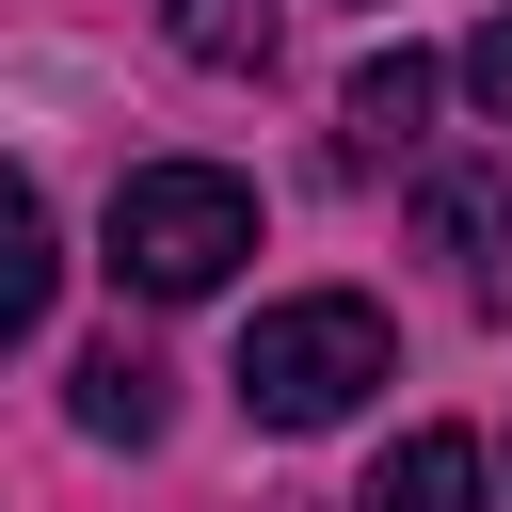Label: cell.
<instances>
[{
	"mask_svg": "<svg viewBox=\"0 0 512 512\" xmlns=\"http://www.w3.org/2000/svg\"><path fill=\"white\" fill-rule=\"evenodd\" d=\"M400 368V336H384V304L368 288H288V304H256V336H240V416L256 432H336L368 384Z\"/></svg>",
	"mask_w": 512,
	"mask_h": 512,
	"instance_id": "1",
	"label": "cell"
},
{
	"mask_svg": "<svg viewBox=\"0 0 512 512\" xmlns=\"http://www.w3.org/2000/svg\"><path fill=\"white\" fill-rule=\"evenodd\" d=\"M240 256H256V192L224 160H144L112 192V288L128 304H208Z\"/></svg>",
	"mask_w": 512,
	"mask_h": 512,
	"instance_id": "2",
	"label": "cell"
},
{
	"mask_svg": "<svg viewBox=\"0 0 512 512\" xmlns=\"http://www.w3.org/2000/svg\"><path fill=\"white\" fill-rule=\"evenodd\" d=\"M416 240L448 256V288H464V304H512V176H480V160L416 176Z\"/></svg>",
	"mask_w": 512,
	"mask_h": 512,
	"instance_id": "3",
	"label": "cell"
},
{
	"mask_svg": "<svg viewBox=\"0 0 512 512\" xmlns=\"http://www.w3.org/2000/svg\"><path fill=\"white\" fill-rule=\"evenodd\" d=\"M352 512H496L480 432H400V448L368 464V496H352Z\"/></svg>",
	"mask_w": 512,
	"mask_h": 512,
	"instance_id": "4",
	"label": "cell"
},
{
	"mask_svg": "<svg viewBox=\"0 0 512 512\" xmlns=\"http://www.w3.org/2000/svg\"><path fill=\"white\" fill-rule=\"evenodd\" d=\"M48 288H64V256H48V192L0 160V352L48 336Z\"/></svg>",
	"mask_w": 512,
	"mask_h": 512,
	"instance_id": "5",
	"label": "cell"
},
{
	"mask_svg": "<svg viewBox=\"0 0 512 512\" xmlns=\"http://www.w3.org/2000/svg\"><path fill=\"white\" fill-rule=\"evenodd\" d=\"M336 112H352V160H384V144H416V128H432V48H368Z\"/></svg>",
	"mask_w": 512,
	"mask_h": 512,
	"instance_id": "6",
	"label": "cell"
},
{
	"mask_svg": "<svg viewBox=\"0 0 512 512\" xmlns=\"http://www.w3.org/2000/svg\"><path fill=\"white\" fill-rule=\"evenodd\" d=\"M64 416H80L96 448H144V432H160V368H144L128 336H96V352H80V400H64Z\"/></svg>",
	"mask_w": 512,
	"mask_h": 512,
	"instance_id": "7",
	"label": "cell"
},
{
	"mask_svg": "<svg viewBox=\"0 0 512 512\" xmlns=\"http://www.w3.org/2000/svg\"><path fill=\"white\" fill-rule=\"evenodd\" d=\"M176 48L224 80H272V0H176Z\"/></svg>",
	"mask_w": 512,
	"mask_h": 512,
	"instance_id": "8",
	"label": "cell"
},
{
	"mask_svg": "<svg viewBox=\"0 0 512 512\" xmlns=\"http://www.w3.org/2000/svg\"><path fill=\"white\" fill-rule=\"evenodd\" d=\"M464 96H480V112H496V128H512V0H496V16H480V32H464Z\"/></svg>",
	"mask_w": 512,
	"mask_h": 512,
	"instance_id": "9",
	"label": "cell"
}]
</instances>
